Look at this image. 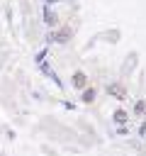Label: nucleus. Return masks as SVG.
I'll list each match as a JSON object with an SVG mask.
<instances>
[{
  "mask_svg": "<svg viewBox=\"0 0 146 156\" xmlns=\"http://www.w3.org/2000/svg\"><path fill=\"white\" fill-rule=\"evenodd\" d=\"M73 83H75V85H83V83H85V76H83V73H75V80H73Z\"/></svg>",
  "mask_w": 146,
  "mask_h": 156,
  "instance_id": "f257e3e1",
  "label": "nucleus"
}]
</instances>
